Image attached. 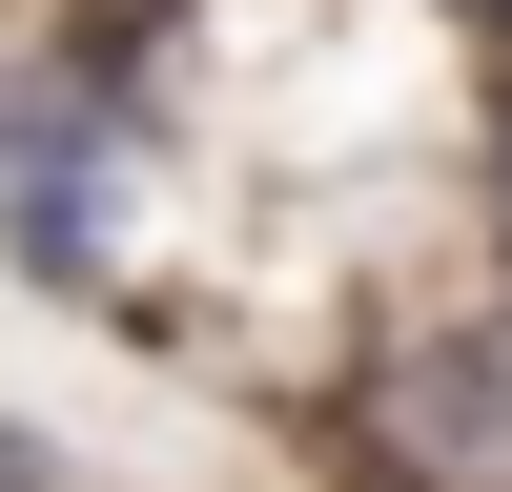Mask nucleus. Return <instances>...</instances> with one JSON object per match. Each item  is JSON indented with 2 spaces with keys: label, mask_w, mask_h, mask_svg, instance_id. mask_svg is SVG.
I'll list each match as a JSON object with an SVG mask.
<instances>
[{
  "label": "nucleus",
  "mask_w": 512,
  "mask_h": 492,
  "mask_svg": "<svg viewBox=\"0 0 512 492\" xmlns=\"http://www.w3.org/2000/svg\"><path fill=\"white\" fill-rule=\"evenodd\" d=\"M349 451L369 492H512V287L451 328H390L349 369Z\"/></svg>",
  "instance_id": "1"
},
{
  "label": "nucleus",
  "mask_w": 512,
  "mask_h": 492,
  "mask_svg": "<svg viewBox=\"0 0 512 492\" xmlns=\"http://www.w3.org/2000/svg\"><path fill=\"white\" fill-rule=\"evenodd\" d=\"M0 492H103V472H82V451L41 431V410H0Z\"/></svg>",
  "instance_id": "2"
},
{
  "label": "nucleus",
  "mask_w": 512,
  "mask_h": 492,
  "mask_svg": "<svg viewBox=\"0 0 512 492\" xmlns=\"http://www.w3.org/2000/svg\"><path fill=\"white\" fill-rule=\"evenodd\" d=\"M492 267H512V103H492Z\"/></svg>",
  "instance_id": "3"
},
{
  "label": "nucleus",
  "mask_w": 512,
  "mask_h": 492,
  "mask_svg": "<svg viewBox=\"0 0 512 492\" xmlns=\"http://www.w3.org/2000/svg\"><path fill=\"white\" fill-rule=\"evenodd\" d=\"M492 21H512V0H492Z\"/></svg>",
  "instance_id": "4"
}]
</instances>
